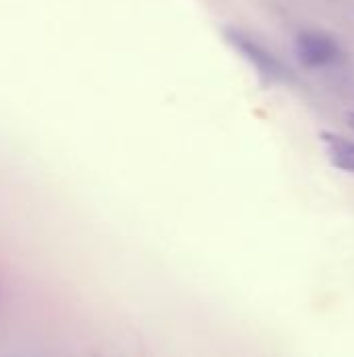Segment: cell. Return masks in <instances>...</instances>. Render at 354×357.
<instances>
[{
	"instance_id": "cell-2",
	"label": "cell",
	"mask_w": 354,
	"mask_h": 357,
	"mask_svg": "<svg viewBox=\"0 0 354 357\" xmlns=\"http://www.w3.org/2000/svg\"><path fill=\"white\" fill-rule=\"evenodd\" d=\"M294 54L307 69H330L342 63L344 50L338 40L319 29H305L294 40Z\"/></svg>"
},
{
	"instance_id": "cell-1",
	"label": "cell",
	"mask_w": 354,
	"mask_h": 357,
	"mask_svg": "<svg viewBox=\"0 0 354 357\" xmlns=\"http://www.w3.org/2000/svg\"><path fill=\"white\" fill-rule=\"evenodd\" d=\"M225 40L227 44H232L234 50H238L246 63H250L257 71V75L265 82V84H280L288 79V69L282 65V61L269 52L263 44H259L255 38H250L248 33L236 29V27H227L225 29Z\"/></svg>"
},
{
	"instance_id": "cell-3",
	"label": "cell",
	"mask_w": 354,
	"mask_h": 357,
	"mask_svg": "<svg viewBox=\"0 0 354 357\" xmlns=\"http://www.w3.org/2000/svg\"><path fill=\"white\" fill-rule=\"evenodd\" d=\"M319 140L334 167L354 174V140L334 132H321Z\"/></svg>"
},
{
	"instance_id": "cell-4",
	"label": "cell",
	"mask_w": 354,
	"mask_h": 357,
	"mask_svg": "<svg viewBox=\"0 0 354 357\" xmlns=\"http://www.w3.org/2000/svg\"><path fill=\"white\" fill-rule=\"evenodd\" d=\"M348 126L354 130V113H348Z\"/></svg>"
}]
</instances>
